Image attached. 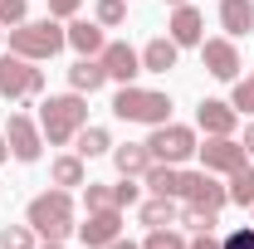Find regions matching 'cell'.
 Returning a JSON list of instances; mask_svg holds the SVG:
<instances>
[{"mask_svg":"<svg viewBox=\"0 0 254 249\" xmlns=\"http://www.w3.org/2000/svg\"><path fill=\"white\" fill-rule=\"evenodd\" d=\"M78 127H88V98L83 93H54L39 103V132L49 147H68L78 137Z\"/></svg>","mask_w":254,"mask_h":249,"instance_id":"6da1fadb","label":"cell"},{"mask_svg":"<svg viewBox=\"0 0 254 249\" xmlns=\"http://www.w3.org/2000/svg\"><path fill=\"white\" fill-rule=\"evenodd\" d=\"M25 225H30L39 240H68V235H78V225H73V190H44V195H34L30 210H25Z\"/></svg>","mask_w":254,"mask_h":249,"instance_id":"7a4b0ae2","label":"cell"},{"mask_svg":"<svg viewBox=\"0 0 254 249\" xmlns=\"http://www.w3.org/2000/svg\"><path fill=\"white\" fill-rule=\"evenodd\" d=\"M113 118H123V123H142V127H161V123H171V98L157 93V88L123 83V88L113 93Z\"/></svg>","mask_w":254,"mask_h":249,"instance_id":"3957f363","label":"cell"},{"mask_svg":"<svg viewBox=\"0 0 254 249\" xmlns=\"http://www.w3.org/2000/svg\"><path fill=\"white\" fill-rule=\"evenodd\" d=\"M64 44H68V34L64 25L49 15V20H25V25H15L10 30V54H20V59H54Z\"/></svg>","mask_w":254,"mask_h":249,"instance_id":"277c9868","label":"cell"},{"mask_svg":"<svg viewBox=\"0 0 254 249\" xmlns=\"http://www.w3.org/2000/svg\"><path fill=\"white\" fill-rule=\"evenodd\" d=\"M39 93H44V68H34V59H20V54H0V98L30 103Z\"/></svg>","mask_w":254,"mask_h":249,"instance_id":"5b68a950","label":"cell"},{"mask_svg":"<svg viewBox=\"0 0 254 249\" xmlns=\"http://www.w3.org/2000/svg\"><path fill=\"white\" fill-rule=\"evenodd\" d=\"M195 127L186 123H161L152 127V137H147V152H152V161H166V166H186L190 156H195Z\"/></svg>","mask_w":254,"mask_h":249,"instance_id":"8992f818","label":"cell"},{"mask_svg":"<svg viewBox=\"0 0 254 249\" xmlns=\"http://www.w3.org/2000/svg\"><path fill=\"white\" fill-rule=\"evenodd\" d=\"M200 63H205V73H210V78H220V83H235V78H240V68H245L240 44H235L230 34H220V39H200Z\"/></svg>","mask_w":254,"mask_h":249,"instance_id":"52a82bcc","label":"cell"},{"mask_svg":"<svg viewBox=\"0 0 254 249\" xmlns=\"http://www.w3.org/2000/svg\"><path fill=\"white\" fill-rule=\"evenodd\" d=\"M5 142H10V156L25 161V166L44 156V132H39V123L25 118V113H10V123H5Z\"/></svg>","mask_w":254,"mask_h":249,"instance_id":"ba28073f","label":"cell"},{"mask_svg":"<svg viewBox=\"0 0 254 249\" xmlns=\"http://www.w3.org/2000/svg\"><path fill=\"white\" fill-rule=\"evenodd\" d=\"M195 156H200L205 171H215V176H230L235 166L250 161V152H245L240 137H205V147H195Z\"/></svg>","mask_w":254,"mask_h":249,"instance_id":"9c48e42d","label":"cell"},{"mask_svg":"<svg viewBox=\"0 0 254 249\" xmlns=\"http://www.w3.org/2000/svg\"><path fill=\"white\" fill-rule=\"evenodd\" d=\"M195 127H200L205 137H235L240 113H235L230 98H200V103H195Z\"/></svg>","mask_w":254,"mask_h":249,"instance_id":"30bf717a","label":"cell"},{"mask_svg":"<svg viewBox=\"0 0 254 249\" xmlns=\"http://www.w3.org/2000/svg\"><path fill=\"white\" fill-rule=\"evenodd\" d=\"M181 200L195 205V210H215L220 215L225 205H230V190L215 181V171H186V195Z\"/></svg>","mask_w":254,"mask_h":249,"instance_id":"8fae6325","label":"cell"},{"mask_svg":"<svg viewBox=\"0 0 254 249\" xmlns=\"http://www.w3.org/2000/svg\"><path fill=\"white\" fill-rule=\"evenodd\" d=\"M103 68H108V83H137V73H142V49H132L127 39H113V44H103Z\"/></svg>","mask_w":254,"mask_h":249,"instance_id":"7c38bea8","label":"cell"},{"mask_svg":"<svg viewBox=\"0 0 254 249\" xmlns=\"http://www.w3.org/2000/svg\"><path fill=\"white\" fill-rule=\"evenodd\" d=\"M118 235H123V210H118V205H113V210H88V220L78 225L83 249H108Z\"/></svg>","mask_w":254,"mask_h":249,"instance_id":"4fadbf2b","label":"cell"},{"mask_svg":"<svg viewBox=\"0 0 254 249\" xmlns=\"http://www.w3.org/2000/svg\"><path fill=\"white\" fill-rule=\"evenodd\" d=\"M166 34L181 44V49H200V39H205V15L195 10V5H171V20H166Z\"/></svg>","mask_w":254,"mask_h":249,"instance_id":"5bb4252c","label":"cell"},{"mask_svg":"<svg viewBox=\"0 0 254 249\" xmlns=\"http://www.w3.org/2000/svg\"><path fill=\"white\" fill-rule=\"evenodd\" d=\"M176 59H181V44L171 34H157V39L142 44V73H171Z\"/></svg>","mask_w":254,"mask_h":249,"instance_id":"9a60e30c","label":"cell"},{"mask_svg":"<svg viewBox=\"0 0 254 249\" xmlns=\"http://www.w3.org/2000/svg\"><path fill=\"white\" fill-rule=\"evenodd\" d=\"M142 186L152 190V195H171V200H181V195H186V171H181V166H166V161H152L147 176H142Z\"/></svg>","mask_w":254,"mask_h":249,"instance_id":"2e32d148","label":"cell"},{"mask_svg":"<svg viewBox=\"0 0 254 249\" xmlns=\"http://www.w3.org/2000/svg\"><path fill=\"white\" fill-rule=\"evenodd\" d=\"M103 83H108L103 59H98V54H78V63L68 68V88H73V93H98Z\"/></svg>","mask_w":254,"mask_h":249,"instance_id":"e0dca14e","label":"cell"},{"mask_svg":"<svg viewBox=\"0 0 254 249\" xmlns=\"http://www.w3.org/2000/svg\"><path fill=\"white\" fill-rule=\"evenodd\" d=\"M49 181H54V186H64V190L88 186V161H83L78 152H64V156H54V161H49Z\"/></svg>","mask_w":254,"mask_h":249,"instance_id":"ac0fdd59","label":"cell"},{"mask_svg":"<svg viewBox=\"0 0 254 249\" xmlns=\"http://www.w3.org/2000/svg\"><path fill=\"white\" fill-rule=\"evenodd\" d=\"M220 30L230 39H245L254 30V0H220Z\"/></svg>","mask_w":254,"mask_h":249,"instance_id":"d6986e66","label":"cell"},{"mask_svg":"<svg viewBox=\"0 0 254 249\" xmlns=\"http://www.w3.org/2000/svg\"><path fill=\"white\" fill-rule=\"evenodd\" d=\"M64 34H68V44H73L78 54H103V44H108V39H103V25H98V20H78V15L68 20Z\"/></svg>","mask_w":254,"mask_h":249,"instance_id":"ffe728a7","label":"cell"},{"mask_svg":"<svg viewBox=\"0 0 254 249\" xmlns=\"http://www.w3.org/2000/svg\"><path fill=\"white\" fill-rule=\"evenodd\" d=\"M113 166H118V176H147V166H152V152H147V142L113 147Z\"/></svg>","mask_w":254,"mask_h":249,"instance_id":"44dd1931","label":"cell"},{"mask_svg":"<svg viewBox=\"0 0 254 249\" xmlns=\"http://www.w3.org/2000/svg\"><path fill=\"white\" fill-rule=\"evenodd\" d=\"M176 220H181V205H176L171 195L142 200V225H147V230H166V225H176Z\"/></svg>","mask_w":254,"mask_h":249,"instance_id":"7402d4cb","label":"cell"},{"mask_svg":"<svg viewBox=\"0 0 254 249\" xmlns=\"http://www.w3.org/2000/svg\"><path fill=\"white\" fill-rule=\"evenodd\" d=\"M73 152L83 156V161L108 156V152H113V137H108V127H78V137H73Z\"/></svg>","mask_w":254,"mask_h":249,"instance_id":"603a6c76","label":"cell"},{"mask_svg":"<svg viewBox=\"0 0 254 249\" xmlns=\"http://www.w3.org/2000/svg\"><path fill=\"white\" fill-rule=\"evenodd\" d=\"M225 190H230V205H240V210L254 205V166H250V161L230 171V186H225Z\"/></svg>","mask_w":254,"mask_h":249,"instance_id":"cb8c5ba5","label":"cell"},{"mask_svg":"<svg viewBox=\"0 0 254 249\" xmlns=\"http://www.w3.org/2000/svg\"><path fill=\"white\" fill-rule=\"evenodd\" d=\"M176 225H186L190 235H210V230L220 225V215H215V210H195V205H181V220H176Z\"/></svg>","mask_w":254,"mask_h":249,"instance_id":"d4e9b609","label":"cell"},{"mask_svg":"<svg viewBox=\"0 0 254 249\" xmlns=\"http://www.w3.org/2000/svg\"><path fill=\"white\" fill-rule=\"evenodd\" d=\"M190 240L176 230V225H166V230H147V240H142V249H186Z\"/></svg>","mask_w":254,"mask_h":249,"instance_id":"484cf974","label":"cell"},{"mask_svg":"<svg viewBox=\"0 0 254 249\" xmlns=\"http://www.w3.org/2000/svg\"><path fill=\"white\" fill-rule=\"evenodd\" d=\"M34 235L30 225H0V249H34Z\"/></svg>","mask_w":254,"mask_h":249,"instance_id":"4316f807","label":"cell"},{"mask_svg":"<svg viewBox=\"0 0 254 249\" xmlns=\"http://www.w3.org/2000/svg\"><path fill=\"white\" fill-rule=\"evenodd\" d=\"M230 103H235V113H250V118H254V68L235 78V93H230Z\"/></svg>","mask_w":254,"mask_h":249,"instance_id":"83f0119b","label":"cell"},{"mask_svg":"<svg viewBox=\"0 0 254 249\" xmlns=\"http://www.w3.org/2000/svg\"><path fill=\"white\" fill-rule=\"evenodd\" d=\"M93 20L103 25V30H118L127 20V0H98V10H93Z\"/></svg>","mask_w":254,"mask_h":249,"instance_id":"f1b7e54d","label":"cell"},{"mask_svg":"<svg viewBox=\"0 0 254 249\" xmlns=\"http://www.w3.org/2000/svg\"><path fill=\"white\" fill-rule=\"evenodd\" d=\"M113 205H118V210H132V205H142V186H137V176H123V181L113 186Z\"/></svg>","mask_w":254,"mask_h":249,"instance_id":"f546056e","label":"cell"},{"mask_svg":"<svg viewBox=\"0 0 254 249\" xmlns=\"http://www.w3.org/2000/svg\"><path fill=\"white\" fill-rule=\"evenodd\" d=\"M83 205H88V210H113V186L88 181V186H83Z\"/></svg>","mask_w":254,"mask_h":249,"instance_id":"4dcf8cb0","label":"cell"},{"mask_svg":"<svg viewBox=\"0 0 254 249\" xmlns=\"http://www.w3.org/2000/svg\"><path fill=\"white\" fill-rule=\"evenodd\" d=\"M25 10H30V0H0V25H5V30L25 25Z\"/></svg>","mask_w":254,"mask_h":249,"instance_id":"1f68e13d","label":"cell"},{"mask_svg":"<svg viewBox=\"0 0 254 249\" xmlns=\"http://www.w3.org/2000/svg\"><path fill=\"white\" fill-rule=\"evenodd\" d=\"M225 249H254V225H240L225 235Z\"/></svg>","mask_w":254,"mask_h":249,"instance_id":"d6a6232c","label":"cell"},{"mask_svg":"<svg viewBox=\"0 0 254 249\" xmlns=\"http://www.w3.org/2000/svg\"><path fill=\"white\" fill-rule=\"evenodd\" d=\"M78 5H83V0H49V15H54V20H73Z\"/></svg>","mask_w":254,"mask_h":249,"instance_id":"836d02e7","label":"cell"},{"mask_svg":"<svg viewBox=\"0 0 254 249\" xmlns=\"http://www.w3.org/2000/svg\"><path fill=\"white\" fill-rule=\"evenodd\" d=\"M186 249H225V240H215V230H210V235H195Z\"/></svg>","mask_w":254,"mask_h":249,"instance_id":"e575fe53","label":"cell"},{"mask_svg":"<svg viewBox=\"0 0 254 249\" xmlns=\"http://www.w3.org/2000/svg\"><path fill=\"white\" fill-rule=\"evenodd\" d=\"M240 142H245V152H250V156H254V123H250V127H245V137H240Z\"/></svg>","mask_w":254,"mask_h":249,"instance_id":"d590c367","label":"cell"},{"mask_svg":"<svg viewBox=\"0 0 254 249\" xmlns=\"http://www.w3.org/2000/svg\"><path fill=\"white\" fill-rule=\"evenodd\" d=\"M108 249H142V245H132V240H123V235H118V240H113Z\"/></svg>","mask_w":254,"mask_h":249,"instance_id":"8d00e7d4","label":"cell"},{"mask_svg":"<svg viewBox=\"0 0 254 249\" xmlns=\"http://www.w3.org/2000/svg\"><path fill=\"white\" fill-rule=\"evenodd\" d=\"M34 249H64V245H59V240H39Z\"/></svg>","mask_w":254,"mask_h":249,"instance_id":"74e56055","label":"cell"},{"mask_svg":"<svg viewBox=\"0 0 254 249\" xmlns=\"http://www.w3.org/2000/svg\"><path fill=\"white\" fill-rule=\"evenodd\" d=\"M5 156H10V142H5V132H0V161H5Z\"/></svg>","mask_w":254,"mask_h":249,"instance_id":"f35d334b","label":"cell"},{"mask_svg":"<svg viewBox=\"0 0 254 249\" xmlns=\"http://www.w3.org/2000/svg\"><path fill=\"white\" fill-rule=\"evenodd\" d=\"M166 5H186V0H166Z\"/></svg>","mask_w":254,"mask_h":249,"instance_id":"ab89813d","label":"cell"},{"mask_svg":"<svg viewBox=\"0 0 254 249\" xmlns=\"http://www.w3.org/2000/svg\"><path fill=\"white\" fill-rule=\"evenodd\" d=\"M0 39H5V25H0Z\"/></svg>","mask_w":254,"mask_h":249,"instance_id":"60d3db41","label":"cell"},{"mask_svg":"<svg viewBox=\"0 0 254 249\" xmlns=\"http://www.w3.org/2000/svg\"><path fill=\"white\" fill-rule=\"evenodd\" d=\"M250 210H254V205H250Z\"/></svg>","mask_w":254,"mask_h":249,"instance_id":"b9f144b4","label":"cell"}]
</instances>
